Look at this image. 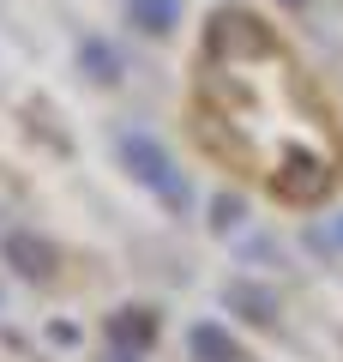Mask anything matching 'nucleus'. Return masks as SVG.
<instances>
[{"instance_id":"f257e3e1","label":"nucleus","mask_w":343,"mask_h":362,"mask_svg":"<svg viewBox=\"0 0 343 362\" xmlns=\"http://www.w3.org/2000/svg\"><path fill=\"white\" fill-rule=\"evenodd\" d=\"M193 139L277 206H319L343 187V127L295 49L259 13H211L193 54Z\"/></svg>"},{"instance_id":"f03ea898","label":"nucleus","mask_w":343,"mask_h":362,"mask_svg":"<svg viewBox=\"0 0 343 362\" xmlns=\"http://www.w3.org/2000/svg\"><path fill=\"white\" fill-rule=\"evenodd\" d=\"M121 157H127V169L151 187L163 206H175V211H187V175H181L175 163H169V151L151 139V133H121Z\"/></svg>"},{"instance_id":"7ed1b4c3","label":"nucleus","mask_w":343,"mask_h":362,"mask_svg":"<svg viewBox=\"0 0 343 362\" xmlns=\"http://www.w3.org/2000/svg\"><path fill=\"white\" fill-rule=\"evenodd\" d=\"M223 308H229V314H241L247 326H277V320H283L277 290L253 284V278H235V284H223Z\"/></svg>"},{"instance_id":"20e7f679","label":"nucleus","mask_w":343,"mask_h":362,"mask_svg":"<svg viewBox=\"0 0 343 362\" xmlns=\"http://www.w3.org/2000/svg\"><path fill=\"white\" fill-rule=\"evenodd\" d=\"M0 254L13 259V272H25V278H37V284H49V278H54V247L37 242V235H25V230L6 235V242H0Z\"/></svg>"},{"instance_id":"39448f33","label":"nucleus","mask_w":343,"mask_h":362,"mask_svg":"<svg viewBox=\"0 0 343 362\" xmlns=\"http://www.w3.org/2000/svg\"><path fill=\"white\" fill-rule=\"evenodd\" d=\"M187 350H193V362H241V344L223 332V326H193L187 332Z\"/></svg>"},{"instance_id":"423d86ee","label":"nucleus","mask_w":343,"mask_h":362,"mask_svg":"<svg viewBox=\"0 0 343 362\" xmlns=\"http://www.w3.org/2000/svg\"><path fill=\"white\" fill-rule=\"evenodd\" d=\"M127 18L145 37H169L181 25V0H127Z\"/></svg>"},{"instance_id":"0eeeda50","label":"nucleus","mask_w":343,"mask_h":362,"mask_svg":"<svg viewBox=\"0 0 343 362\" xmlns=\"http://www.w3.org/2000/svg\"><path fill=\"white\" fill-rule=\"evenodd\" d=\"M78 61H85V73L97 78V85H114V78H121V54H114L102 37H85V42H78Z\"/></svg>"},{"instance_id":"6e6552de","label":"nucleus","mask_w":343,"mask_h":362,"mask_svg":"<svg viewBox=\"0 0 343 362\" xmlns=\"http://www.w3.org/2000/svg\"><path fill=\"white\" fill-rule=\"evenodd\" d=\"M151 332H157L151 308H121V314L109 320V338H114V344H127V338H133V344H151Z\"/></svg>"},{"instance_id":"1a4fd4ad","label":"nucleus","mask_w":343,"mask_h":362,"mask_svg":"<svg viewBox=\"0 0 343 362\" xmlns=\"http://www.w3.org/2000/svg\"><path fill=\"white\" fill-rule=\"evenodd\" d=\"M235 223H241V199H235V194H217L211 199V230H235Z\"/></svg>"},{"instance_id":"9d476101","label":"nucleus","mask_w":343,"mask_h":362,"mask_svg":"<svg viewBox=\"0 0 343 362\" xmlns=\"http://www.w3.org/2000/svg\"><path fill=\"white\" fill-rule=\"evenodd\" d=\"M313 242H319V247H331V242H337V247H343V218H337V223H331V230H313Z\"/></svg>"},{"instance_id":"9b49d317","label":"nucleus","mask_w":343,"mask_h":362,"mask_svg":"<svg viewBox=\"0 0 343 362\" xmlns=\"http://www.w3.org/2000/svg\"><path fill=\"white\" fill-rule=\"evenodd\" d=\"M277 6L283 13H301V6H313V0H277Z\"/></svg>"}]
</instances>
